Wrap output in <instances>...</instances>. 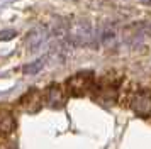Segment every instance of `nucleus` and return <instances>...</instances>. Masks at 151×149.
I'll return each mask as SVG.
<instances>
[{
  "instance_id": "obj_7",
  "label": "nucleus",
  "mask_w": 151,
  "mask_h": 149,
  "mask_svg": "<svg viewBox=\"0 0 151 149\" xmlns=\"http://www.w3.org/2000/svg\"><path fill=\"white\" fill-rule=\"evenodd\" d=\"M71 34H73V37L76 41H85L90 37V29L87 24H80L78 27H73L71 29Z\"/></svg>"
},
{
  "instance_id": "obj_2",
  "label": "nucleus",
  "mask_w": 151,
  "mask_h": 149,
  "mask_svg": "<svg viewBox=\"0 0 151 149\" xmlns=\"http://www.w3.org/2000/svg\"><path fill=\"white\" fill-rule=\"evenodd\" d=\"M97 76L92 69H85L80 73H75L65 81V88L68 92L70 97H83L92 92L93 83H95Z\"/></svg>"
},
{
  "instance_id": "obj_1",
  "label": "nucleus",
  "mask_w": 151,
  "mask_h": 149,
  "mask_svg": "<svg viewBox=\"0 0 151 149\" xmlns=\"http://www.w3.org/2000/svg\"><path fill=\"white\" fill-rule=\"evenodd\" d=\"M121 80H117L110 74H105L102 78L95 80L93 88H92V98L100 103L104 107L114 105L116 102H119V90H121Z\"/></svg>"
},
{
  "instance_id": "obj_4",
  "label": "nucleus",
  "mask_w": 151,
  "mask_h": 149,
  "mask_svg": "<svg viewBox=\"0 0 151 149\" xmlns=\"http://www.w3.org/2000/svg\"><path fill=\"white\" fill-rule=\"evenodd\" d=\"M129 107L139 117L151 115V92L150 90H144V88H136L132 97H131Z\"/></svg>"
},
{
  "instance_id": "obj_3",
  "label": "nucleus",
  "mask_w": 151,
  "mask_h": 149,
  "mask_svg": "<svg viewBox=\"0 0 151 149\" xmlns=\"http://www.w3.org/2000/svg\"><path fill=\"white\" fill-rule=\"evenodd\" d=\"M68 92L65 88V83H51L44 92H42V100L44 105H48L51 108H61L65 107V103L68 100Z\"/></svg>"
},
{
  "instance_id": "obj_6",
  "label": "nucleus",
  "mask_w": 151,
  "mask_h": 149,
  "mask_svg": "<svg viewBox=\"0 0 151 149\" xmlns=\"http://www.w3.org/2000/svg\"><path fill=\"white\" fill-rule=\"evenodd\" d=\"M15 129V117L10 110L0 108V135H7L14 132Z\"/></svg>"
},
{
  "instance_id": "obj_5",
  "label": "nucleus",
  "mask_w": 151,
  "mask_h": 149,
  "mask_svg": "<svg viewBox=\"0 0 151 149\" xmlns=\"http://www.w3.org/2000/svg\"><path fill=\"white\" fill-rule=\"evenodd\" d=\"M21 105L24 110H27L31 114L37 112L39 108L44 105V100H42V92L36 90V88H31L27 93L21 98Z\"/></svg>"
},
{
  "instance_id": "obj_8",
  "label": "nucleus",
  "mask_w": 151,
  "mask_h": 149,
  "mask_svg": "<svg viewBox=\"0 0 151 149\" xmlns=\"http://www.w3.org/2000/svg\"><path fill=\"white\" fill-rule=\"evenodd\" d=\"M15 36L14 31H4V32H0V41H5V39H12Z\"/></svg>"
}]
</instances>
